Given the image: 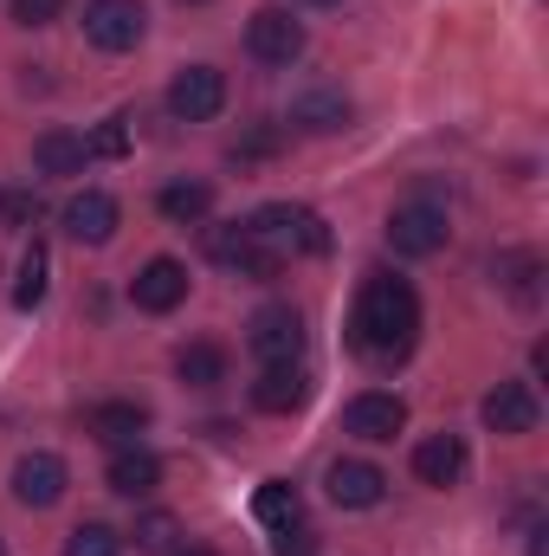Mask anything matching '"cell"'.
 <instances>
[{
  "instance_id": "33",
  "label": "cell",
  "mask_w": 549,
  "mask_h": 556,
  "mask_svg": "<svg viewBox=\"0 0 549 556\" xmlns=\"http://www.w3.org/2000/svg\"><path fill=\"white\" fill-rule=\"evenodd\" d=\"M168 556H220V551H207V544H175Z\"/></svg>"
},
{
  "instance_id": "8",
  "label": "cell",
  "mask_w": 549,
  "mask_h": 556,
  "mask_svg": "<svg viewBox=\"0 0 549 556\" xmlns=\"http://www.w3.org/2000/svg\"><path fill=\"white\" fill-rule=\"evenodd\" d=\"M446 207H433V201H408V207H395L388 214V247L401 253V260H433L439 247H446Z\"/></svg>"
},
{
  "instance_id": "7",
  "label": "cell",
  "mask_w": 549,
  "mask_h": 556,
  "mask_svg": "<svg viewBox=\"0 0 549 556\" xmlns=\"http://www.w3.org/2000/svg\"><path fill=\"white\" fill-rule=\"evenodd\" d=\"M246 350L259 363H297L304 356V317L291 304H259L246 317Z\"/></svg>"
},
{
  "instance_id": "9",
  "label": "cell",
  "mask_w": 549,
  "mask_h": 556,
  "mask_svg": "<svg viewBox=\"0 0 549 556\" xmlns=\"http://www.w3.org/2000/svg\"><path fill=\"white\" fill-rule=\"evenodd\" d=\"M65 485H72V466L59 453H20L13 459V498L26 511H52L65 498Z\"/></svg>"
},
{
  "instance_id": "18",
  "label": "cell",
  "mask_w": 549,
  "mask_h": 556,
  "mask_svg": "<svg viewBox=\"0 0 549 556\" xmlns=\"http://www.w3.org/2000/svg\"><path fill=\"white\" fill-rule=\"evenodd\" d=\"M491 278L505 285V298H511L518 311H537V304H544V253H531V247L498 253V260H491Z\"/></svg>"
},
{
  "instance_id": "29",
  "label": "cell",
  "mask_w": 549,
  "mask_h": 556,
  "mask_svg": "<svg viewBox=\"0 0 549 556\" xmlns=\"http://www.w3.org/2000/svg\"><path fill=\"white\" fill-rule=\"evenodd\" d=\"M33 220H39V194H33V188L0 194V233H20V227H33Z\"/></svg>"
},
{
  "instance_id": "19",
  "label": "cell",
  "mask_w": 549,
  "mask_h": 556,
  "mask_svg": "<svg viewBox=\"0 0 549 556\" xmlns=\"http://www.w3.org/2000/svg\"><path fill=\"white\" fill-rule=\"evenodd\" d=\"M85 427L104 440V446H142V433H149V408L142 402H98Z\"/></svg>"
},
{
  "instance_id": "15",
  "label": "cell",
  "mask_w": 549,
  "mask_h": 556,
  "mask_svg": "<svg viewBox=\"0 0 549 556\" xmlns=\"http://www.w3.org/2000/svg\"><path fill=\"white\" fill-rule=\"evenodd\" d=\"M465 466H472V453H465V440H459V433H426V440L413 446V479H420V485H433V492L459 485V479H465Z\"/></svg>"
},
{
  "instance_id": "4",
  "label": "cell",
  "mask_w": 549,
  "mask_h": 556,
  "mask_svg": "<svg viewBox=\"0 0 549 556\" xmlns=\"http://www.w3.org/2000/svg\"><path fill=\"white\" fill-rule=\"evenodd\" d=\"M227 111V72L220 65H188L168 78V117L175 124H214Z\"/></svg>"
},
{
  "instance_id": "24",
  "label": "cell",
  "mask_w": 549,
  "mask_h": 556,
  "mask_svg": "<svg viewBox=\"0 0 549 556\" xmlns=\"http://www.w3.org/2000/svg\"><path fill=\"white\" fill-rule=\"evenodd\" d=\"M253 518H259V525H272V531L297 525V518H304V492H297L291 479H266V485L253 492Z\"/></svg>"
},
{
  "instance_id": "27",
  "label": "cell",
  "mask_w": 549,
  "mask_h": 556,
  "mask_svg": "<svg viewBox=\"0 0 549 556\" xmlns=\"http://www.w3.org/2000/svg\"><path fill=\"white\" fill-rule=\"evenodd\" d=\"M65 556H124V538L91 518V525H78V531L65 538Z\"/></svg>"
},
{
  "instance_id": "2",
  "label": "cell",
  "mask_w": 549,
  "mask_h": 556,
  "mask_svg": "<svg viewBox=\"0 0 549 556\" xmlns=\"http://www.w3.org/2000/svg\"><path fill=\"white\" fill-rule=\"evenodd\" d=\"M246 227H253L266 247H278L284 260H291V253H310V260L330 253V227H323V214H317V207H297V201H266Z\"/></svg>"
},
{
  "instance_id": "28",
  "label": "cell",
  "mask_w": 549,
  "mask_h": 556,
  "mask_svg": "<svg viewBox=\"0 0 549 556\" xmlns=\"http://www.w3.org/2000/svg\"><path fill=\"white\" fill-rule=\"evenodd\" d=\"M85 149H91L98 162H117V155H130V117H104V124L85 137Z\"/></svg>"
},
{
  "instance_id": "25",
  "label": "cell",
  "mask_w": 549,
  "mask_h": 556,
  "mask_svg": "<svg viewBox=\"0 0 549 556\" xmlns=\"http://www.w3.org/2000/svg\"><path fill=\"white\" fill-rule=\"evenodd\" d=\"M130 538H137L142 556H168L175 544H181V518H175V511H142Z\"/></svg>"
},
{
  "instance_id": "12",
  "label": "cell",
  "mask_w": 549,
  "mask_h": 556,
  "mask_svg": "<svg viewBox=\"0 0 549 556\" xmlns=\"http://www.w3.org/2000/svg\"><path fill=\"white\" fill-rule=\"evenodd\" d=\"M323 485H330V505H343V511H375L388 498V472L375 459H336Z\"/></svg>"
},
{
  "instance_id": "11",
  "label": "cell",
  "mask_w": 549,
  "mask_h": 556,
  "mask_svg": "<svg viewBox=\"0 0 549 556\" xmlns=\"http://www.w3.org/2000/svg\"><path fill=\"white\" fill-rule=\"evenodd\" d=\"M65 233L78 240V247H111L117 240V220H124V207H117V194H104V188H85V194H72L65 201Z\"/></svg>"
},
{
  "instance_id": "22",
  "label": "cell",
  "mask_w": 549,
  "mask_h": 556,
  "mask_svg": "<svg viewBox=\"0 0 549 556\" xmlns=\"http://www.w3.org/2000/svg\"><path fill=\"white\" fill-rule=\"evenodd\" d=\"M155 207H162V220H175V227H201V220L214 214V188H207V181H168V188L155 194Z\"/></svg>"
},
{
  "instance_id": "35",
  "label": "cell",
  "mask_w": 549,
  "mask_h": 556,
  "mask_svg": "<svg viewBox=\"0 0 549 556\" xmlns=\"http://www.w3.org/2000/svg\"><path fill=\"white\" fill-rule=\"evenodd\" d=\"M0 556H7V544H0Z\"/></svg>"
},
{
  "instance_id": "1",
  "label": "cell",
  "mask_w": 549,
  "mask_h": 556,
  "mask_svg": "<svg viewBox=\"0 0 549 556\" xmlns=\"http://www.w3.org/2000/svg\"><path fill=\"white\" fill-rule=\"evenodd\" d=\"M349 343L369 363L395 369L420 343V291L395 273H369L362 278V298H356V317H349Z\"/></svg>"
},
{
  "instance_id": "13",
  "label": "cell",
  "mask_w": 549,
  "mask_h": 556,
  "mask_svg": "<svg viewBox=\"0 0 549 556\" xmlns=\"http://www.w3.org/2000/svg\"><path fill=\"white\" fill-rule=\"evenodd\" d=\"M343 427H349L356 440H375V446H382V440H395V433L408 427V402L388 395V389H362V395L343 408Z\"/></svg>"
},
{
  "instance_id": "17",
  "label": "cell",
  "mask_w": 549,
  "mask_h": 556,
  "mask_svg": "<svg viewBox=\"0 0 549 556\" xmlns=\"http://www.w3.org/2000/svg\"><path fill=\"white\" fill-rule=\"evenodd\" d=\"M310 402V376L297 363H266L259 382H253V408L259 415H297Z\"/></svg>"
},
{
  "instance_id": "30",
  "label": "cell",
  "mask_w": 549,
  "mask_h": 556,
  "mask_svg": "<svg viewBox=\"0 0 549 556\" xmlns=\"http://www.w3.org/2000/svg\"><path fill=\"white\" fill-rule=\"evenodd\" d=\"M272 556H317V531H310L304 518H297V525H284V531L272 538Z\"/></svg>"
},
{
  "instance_id": "10",
  "label": "cell",
  "mask_w": 549,
  "mask_h": 556,
  "mask_svg": "<svg viewBox=\"0 0 549 556\" xmlns=\"http://www.w3.org/2000/svg\"><path fill=\"white\" fill-rule=\"evenodd\" d=\"M349 117H356V104L343 85H310L291 98V130H304V137H336V130H349Z\"/></svg>"
},
{
  "instance_id": "36",
  "label": "cell",
  "mask_w": 549,
  "mask_h": 556,
  "mask_svg": "<svg viewBox=\"0 0 549 556\" xmlns=\"http://www.w3.org/2000/svg\"><path fill=\"white\" fill-rule=\"evenodd\" d=\"M194 7H201V0H194Z\"/></svg>"
},
{
  "instance_id": "34",
  "label": "cell",
  "mask_w": 549,
  "mask_h": 556,
  "mask_svg": "<svg viewBox=\"0 0 549 556\" xmlns=\"http://www.w3.org/2000/svg\"><path fill=\"white\" fill-rule=\"evenodd\" d=\"M304 7H336V0H304Z\"/></svg>"
},
{
  "instance_id": "26",
  "label": "cell",
  "mask_w": 549,
  "mask_h": 556,
  "mask_svg": "<svg viewBox=\"0 0 549 556\" xmlns=\"http://www.w3.org/2000/svg\"><path fill=\"white\" fill-rule=\"evenodd\" d=\"M39 298H46V247L33 240V247H26V260H20V278H13V304H20V311H33Z\"/></svg>"
},
{
  "instance_id": "21",
  "label": "cell",
  "mask_w": 549,
  "mask_h": 556,
  "mask_svg": "<svg viewBox=\"0 0 549 556\" xmlns=\"http://www.w3.org/2000/svg\"><path fill=\"white\" fill-rule=\"evenodd\" d=\"M85 162H91V149H85L78 130H46V137L33 142V168H39V175H52V181L85 175Z\"/></svg>"
},
{
  "instance_id": "5",
  "label": "cell",
  "mask_w": 549,
  "mask_h": 556,
  "mask_svg": "<svg viewBox=\"0 0 549 556\" xmlns=\"http://www.w3.org/2000/svg\"><path fill=\"white\" fill-rule=\"evenodd\" d=\"M142 33H149L142 0H85V39L98 52H137Z\"/></svg>"
},
{
  "instance_id": "3",
  "label": "cell",
  "mask_w": 549,
  "mask_h": 556,
  "mask_svg": "<svg viewBox=\"0 0 549 556\" xmlns=\"http://www.w3.org/2000/svg\"><path fill=\"white\" fill-rule=\"evenodd\" d=\"M207 260H214V266H227L233 278H253V285H266V278L284 273V253L266 247V240H259L253 227H240V220L207 233Z\"/></svg>"
},
{
  "instance_id": "14",
  "label": "cell",
  "mask_w": 549,
  "mask_h": 556,
  "mask_svg": "<svg viewBox=\"0 0 549 556\" xmlns=\"http://www.w3.org/2000/svg\"><path fill=\"white\" fill-rule=\"evenodd\" d=\"M478 415H485V427L491 433H505V440H518V433H537V389L531 382H498L485 402H478Z\"/></svg>"
},
{
  "instance_id": "32",
  "label": "cell",
  "mask_w": 549,
  "mask_h": 556,
  "mask_svg": "<svg viewBox=\"0 0 549 556\" xmlns=\"http://www.w3.org/2000/svg\"><path fill=\"white\" fill-rule=\"evenodd\" d=\"M272 149H278V130L272 124H259L246 142H233V162H253V155H272Z\"/></svg>"
},
{
  "instance_id": "6",
  "label": "cell",
  "mask_w": 549,
  "mask_h": 556,
  "mask_svg": "<svg viewBox=\"0 0 549 556\" xmlns=\"http://www.w3.org/2000/svg\"><path fill=\"white\" fill-rule=\"evenodd\" d=\"M246 52L259 59V65H297L304 59V20H291V7H259L253 20H246Z\"/></svg>"
},
{
  "instance_id": "16",
  "label": "cell",
  "mask_w": 549,
  "mask_h": 556,
  "mask_svg": "<svg viewBox=\"0 0 549 556\" xmlns=\"http://www.w3.org/2000/svg\"><path fill=\"white\" fill-rule=\"evenodd\" d=\"M181 298H188V266H181V260H149V266L130 278V304L149 311V317H168Z\"/></svg>"
},
{
  "instance_id": "23",
  "label": "cell",
  "mask_w": 549,
  "mask_h": 556,
  "mask_svg": "<svg viewBox=\"0 0 549 556\" xmlns=\"http://www.w3.org/2000/svg\"><path fill=\"white\" fill-rule=\"evenodd\" d=\"M175 376H181L188 389H220V382H227V350L207 343V337H201V343H181V350H175Z\"/></svg>"
},
{
  "instance_id": "31",
  "label": "cell",
  "mask_w": 549,
  "mask_h": 556,
  "mask_svg": "<svg viewBox=\"0 0 549 556\" xmlns=\"http://www.w3.org/2000/svg\"><path fill=\"white\" fill-rule=\"evenodd\" d=\"M65 13V0H13V20L20 26H52Z\"/></svg>"
},
{
  "instance_id": "20",
  "label": "cell",
  "mask_w": 549,
  "mask_h": 556,
  "mask_svg": "<svg viewBox=\"0 0 549 556\" xmlns=\"http://www.w3.org/2000/svg\"><path fill=\"white\" fill-rule=\"evenodd\" d=\"M111 492L117 498H149L155 485H162V459L149 453V446H117V459H111Z\"/></svg>"
}]
</instances>
